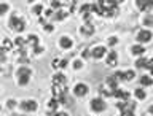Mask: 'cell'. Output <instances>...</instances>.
Returning a JSON list of instances; mask_svg holds the SVG:
<instances>
[{"label":"cell","mask_w":153,"mask_h":116,"mask_svg":"<svg viewBox=\"0 0 153 116\" xmlns=\"http://www.w3.org/2000/svg\"><path fill=\"white\" fill-rule=\"evenodd\" d=\"M18 83L19 86H27L29 84V80H30V75H32V70L27 69V67H19L18 72Z\"/></svg>","instance_id":"cell-1"},{"label":"cell","mask_w":153,"mask_h":116,"mask_svg":"<svg viewBox=\"0 0 153 116\" xmlns=\"http://www.w3.org/2000/svg\"><path fill=\"white\" fill-rule=\"evenodd\" d=\"M10 27L14 29L16 32H22L24 29H26V21H24L22 18H18L16 14H13V16L10 18Z\"/></svg>","instance_id":"cell-2"},{"label":"cell","mask_w":153,"mask_h":116,"mask_svg":"<svg viewBox=\"0 0 153 116\" xmlns=\"http://www.w3.org/2000/svg\"><path fill=\"white\" fill-rule=\"evenodd\" d=\"M91 110H93L94 113H102L104 110H105V102H104V99L96 97V99L91 100Z\"/></svg>","instance_id":"cell-3"},{"label":"cell","mask_w":153,"mask_h":116,"mask_svg":"<svg viewBox=\"0 0 153 116\" xmlns=\"http://www.w3.org/2000/svg\"><path fill=\"white\" fill-rule=\"evenodd\" d=\"M117 108L120 110V113H123V112H134V110H136V102H132L131 99L126 100V102H118Z\"/></svg>","instance_id":"cell-4"},{"label":"cell","mask_w":153,"mask_h":116,"mask_svg":"<svg viewBox=\"0 0 153 116\" xmlns=\"http://www.w3.org/2000/svg\"><path fill=\"white\" fill-rule=\"evenodd\" d=\"M37 108H38V105H37L35 100H32V99L21 102V110H22V112H35Z\"/></svg>","instance_id":"cell-5"},{"label":"cell","mask_w":153,"mask_h":116,"mask_svg":"<svg viewBox=\"0 0 153 116\" xmlns=\"http://www.w3.org/2000/svg\"><path fill=\"white\" fill-rule=\"evenodd\" d=\"M112 95H115V99H120L121 102H126V100L131 99V94L128 91H123V89H115Z\"/></svg>","instance_id":"cell-6"},{"label":"cell","mask_w":153,"mask_h":116,"mask_svg":"<svg viewBox=\"0 0 153 116\" xmlns=\"http://www.w3.org/2000/svg\"><path fill=\"white\" fill-rule=\"evenodd\" d=\"M152 37H153V33L150 30H140L137 33V41L139 43H147V41L152 40Z\"/></svg>","instance_id":"cell-7"},{"label":"cell","mask_w":153,"mask_h":116,"mask_svg":"<svg viewBox=\"0 0 153 116\" xmlns=\"http://www.w3.org/2000/svg\"><path fill=\"white\" fill-rule=\"evenodd\" d=\"M86 92H88V86H86V84H83V83L75 84L74 94L76 95V97H83V95H86Z\"/></svg>","instance_id":"cell-8"},{"label":"cell","mask_w":153,"mask_h":116,"mask_svg":"<svg viewBox=\"0 0 153 116\" xmlns=\"http://www.w3.org/2000/svg\"><path fill=\"white\" fill-rule=\"evenodd\" d=\"M80 33H81V35H85V37L93 35V33H94V26L91 22H85L83 26H81V29H80Z\"/></svg>","instance_id":"cell-9"},{"label":"cell","mask_w":153,"mask_h":116,"mask_svg":"<svg viewBox=\"0 0 153 116\" xmlns=\"http://www.w3.org/2000/svg\"><path fill=\"white\" fill-rule=\"evenodd\" d=\"M136 5L139 7V10H142V11H148V10L153 8V0H137Z\"/></svg>","instance_id":"cell-10"},{"label":"cell","mask_w":153,"mask_h":116,"mask_svg":"<svg viewBox=\"0 0 153 116\" xmlns=\"http://www.w3.org/2000/svg\"><path fill=\"white\" fill-rule=\"evenodd\" d=\"M105 54H107V50H105L104 46H96L93 50V52H91V56H93L94 59H102Z\"/></svg>","instance_id":"cell-11"},{"label":"cell","mask_w":153,"mask_h":116,"mask_svg":"<svg viewBox=\"0 0 153 116\" xmlns=\"http://www.w3.org/2000/svg\"><path fill=\"white\" fill-rule=\"evenodd\" d=\"M136 73H134V70H128V72H121L120 73V81H131Z\"/></svg>","instance_id":"cell-12"},{"label":"cell","mask_w":153,"mask_h":116,"mask_svg":"<svg viewBox=\"0 0 153 116\" xmlns=\"http://www.w3.org/2000/svg\"><path fill=\"white\" fill-rule=\"evenodd\" d=\"M117 59H118V54L115 51H110L108 54H107L105 62H107V65H115V64H117Z\"/></svg>","instance_id":"cell-13"},{"label":"cell","mask_w":153,"mask_h":116,"mask_svg":"<svg viewBox=\"0 0 153 116\" xmlns=\"http://www.w3.org/2000/svg\"><path fill=\"white\" fill-rule=\"evenodd\" d=\"M59 45H61V48H64V50H70L74 43H72V40H70L69 37H62L61 40H59Z\"/></svg>","instance_id":"cell-14"},{"label":"cell","mask_w":153,"mask_h":116,"mask_svg":"<svg viewBox=\"0 0 153 116\" xmlns=\"http://www.w3.org/2000/svg\"><path fill=\"white\" fill-rule=\"evenodd\" d=\"M48 107H50V110L51 112H48V115H54L56 112H57V107H59V102H57V100L53 97L50 102H48Z\"/></svg>","instance_id":"cell-15"},{"label":"cell","mask_w":153,"mask_h":116,"mask_svg":"<svg viewBox=\"0 0 153 116\" xmlns=\"http://www.w3.org/2000/svg\"><path fill=\"white\" fill-rule=\"evenodd\" d=\"M131 51H132L134 56H140V57H142V54L145 52V48H143L142 45H134V46L131 48Z\"/></svg>","instance_id":"cell-16"},{"label":"cell","mask_w":153,"mask_h":116,"mask_svg":"<svg viewBox=\"0 0 153 116\" xmlns=\"http://www.w3.org/2000/svg\"><path fill=\"white\" fill-rule=\"evenodd\" d=\"M139 83H140V86H153V78H150V76H147V75H142L140 80H139Z\"/></svg>","instance_id":"cell-17"},{"label":"cell","mask_w":153,"mask_h":116,"mask_svg":"<svg viewBox=\"0 0 153 116\" xmlns=\"http://www.w3.org/2000/svg\"><path fill=\"white\" fill-rule=\"evenodd\" d=\"M3 52H7V51H11L13 50V43H11V40H8V38H5L3 40V46L0 48Z\"/></svg>","instance_id":"cell-18"},{"label":"cell","mask_w":153,"mask_h":116,"mask_svg":"<svg viewBox=\"0 0 153 116\" xmlns=\"http://www.w3.org/2000/svg\"><path fill=\"white\" fill-rule=\"evenodd\" d=\"M134 94H136V97H137L139 100H145V97H147L145 91H143L142 88H137L136 91H134Z\"/></svg>","instance_id":"cell-19"},{"label":"cell","mask_w":153,"mask_h":116,"mask_svg":"<svg viewBox=\"0 0 153 116\" xmlns=\"http://www.w3.org/2000/svg\"><path fill=\"white\" fill-rule=\"evenodd\" d=\"M136 67L137 69H145L147 67V57H139L136 61Z\"/></svg>","instance_id":"cell-20"},{"label":"cell","mask_w":153,"mask_h":116,"mask_svg":"<svg viewBox=\"0 0 153 116\" xmlns=\"http://www.w3.org/2000/svg\"><path fill=\"white\" fill-rule=\"evenodd\" d=\"M67 14L69 13H65L64 10H59L56 14H54V19H57V21H61V19H64V18H67Z\"/></svg>","instance_id":"cell-21"},{"label":"cell","mask_w":153,"mask_h":116,"mask_svg":"<svg viewBox=\"0 0 153 116\" xmlns=\"http://www.w3.org/2000/svg\"><path fill=\"white\" fill-rule=\"evenodd\" d=\"M27 41L32 43L33 46H37V45H38V37H37V35H29V37H27Z\"/></svg>","instance_id":"cell-22"},{"label":"cell","mask_w":153,"mask_h":116,"mask_svg":"<svg viewBox=\"0 0 153 116\" xmlns=\"http://www.w3.org/2000/svg\"><path fill=\"white\" fill-rule=\"evenodd\" d=\"M10 10V7H8V3H0V16H3L5 13H7Z\"/></svg>","instance_id":"cell-23"},{"label":"cell","mask_w":153,"mask_h":116,"mask_svg":"<svg viewBox=\"0 0 153 116\" xmlns=\"http://www.w3.org/2000/svg\"><path fill=\"white\" fill-rule=\"evenodd\" d=\"M81 13H91V5L89 3H85V5H81V10H80Z\"/></svg>","instance_id":"cell-24"},{"label":"cell","mask_w":153,"mask_h":116,"mask_svg":"<svg viewBox=\"0 0 153 116\" xmlns=\"http://www.w3.org/2000/svg\"><path fill=\"white\" fill-rule=\"evenodd\" d=\"M42 11H43V5H42V3H38V5H35V7H33V13H35L37 16H38V14H42Z\"/></svg>","instance_id":"cell-25"},{"label":"cell","mask_w":153,"mask_h":116,"mask_svg":"<svg viewBox=\"0 0 153 116\" xmlns=\"http://www.w3.org/2000/svg\"><path fill=\"white\" fill-rule=\"evenodd\" d=\"M143 24H145V26H153V16L143 18Z\"/></svg>","instance_id":"cell-26"},{"label":"cell","mask_w":153,"mask_h":116,"mask_svg":"<svg viewBox=\"0 0 153 116\" xmlns=\"http://www.w3.org/2000/svg\"><path fill=\"white\" fill-rule=\"evenodd\" d=\"M14 43H16V45L19 46V50H21V48H24V38H21V37H18L16 40H14Z\"/></svg>","instance_id":"cell-27"},{"label":"cell","mask_w":153,"mask_h":116,"mask_svg":"<svg viewBox=\"0 0 153 116\" xmlns=\"http://www.w3.org/2000/svg\"><path fill=\"white\" fill-rule=\"evenodd\" d=\"M117 43H118V38H117V37H110V38H108V45H110V46H115Z\"/></svg>","instance_id":"cell-28"},{"label":"cell","mask_w":153,"mask_h":116,"mask_svg":"<svg viewBox=\"0 0 153 116\" xmlns=\"http://www.w3.org/2000/svg\"><path fill=\"white\" fill-rule=\"evenodd\" d=\"M81 67H83V62L76 59V61L74 62V69H75V70H78V69H81Z\"/></svg>","instance_id":"cell-29"},{"label":"cell","mask_w":153,"mask_h":116,"mask_svg":"<svg viewBox=\"0 0 153 116\" xmlns=\"http://www.w3.org/2000/svg\"><path fill=\"white\" fill-rule=\"evenodd\" d=\"M145 69L153 70V57H152V59H147V67H145Z\"/></svg>","instance_id":"cell-30"},{"label":"cell","mask_w":153,"mask_h":116,"mask_svg":"<svg viewBox=\"0 0 153 116\" xmlns=\"http://www.w3.org/2000/svg\"><path fill=\"white\" fill-rule=\"evenodd\" d=\"M62 7V3L61 2H51V8H54V10H59Z\"/></svg>","instance_id":"cell-31"},{"label":"cell","mask_w":153,"mask_h":116,"mask_svg":"<svg viewBox=\"0 0 153 116\" xmlns=\"http://www.w3.org/2000/svg\"><path fill=\"white\" fill-rule=\"evenodd\" d=\"M7 105H8V108H14V107H16V100H14V99H10Z\"/></svg>","instance_id":"cell-32"},{"label":"cell","mask_w":153,"mask_h":116,"mask_svg":"<svg viewBox=\"0 0 153 116\" xmlns=\"http://www.w3.org/2000/svg\"><path fill=\"white\" fill-rule=\"evenodd\" d=\"M33 48H35V50H33V52H35V54H42V52H43V46H33Z\"/></svg>","instance_id":"cell-33"},{"label":"cell","mask_w":153,"mask_h":116,"mask_svg":"<svg viewBox=\"0 0 153 116\" xmlns=\"http://www.w3.org/2000/svg\"><path fill=\"white\" fill-rule=\"evenodd\" d=\"M67 64H69V62H67V59H61V61H59V67H61V69H65Z\"/></svg>","instance_id":"cell-34"},{"label":"cell","mask_w":153,"mask_h":116,"mask_svg":"<svg viewBox=\"0 0 153 116\" xmlns=\"http://www.w3.org/2000/svg\"><path fill=\"white\" fill-rule=\"evenodd\" d=\"M5 61H7V56H5V52L0 50V64H2V62H5Z\"/></svg>","instance_id":"cell-35"},{"label":"cell","mask_w":153,"mask_h":116,"mask_svg":"<svg viewBox=\"0 0 153 116\" xmlns=\"http://www.w3.org/2000/svg\"><path fill=\"white\" fill-rule=\"evenodd\" d=\"M45 30L46 32H53V30H54V27H53L51 24H45Z\"/></svg>","instance_id":"cell-36"},{"label":"cell","mask_w":153,"mask_h":116,"mask_svg":"<svg viewBox=\"0 0 153 116\" xmlns=\"http://www.w3.org/2000/svg\"><path fill=\"white\" fill-rule=\"evenodd\" d=\"M121 116H136V113L134 112H123V113H120Z\"/></svg>","instance_id":"cell-37"},{"label":"cell","mask_w":153,"mask_h":116,"mask_svg":"<svg viewBox=\"0 0 153 116\" xmlns=\"http://www.w3.org/2000/svg\"><path fill=\"white\" fill-rule=\"evenodd\" d=\"M59 61H61V59H54V61H53V67H54V69H57V67H59Z\"/></svg>","instance_id":"cell-38"},{"label":"cell","mask_w":153,"mask_h":116,"mask_svg":"<svg viewBox=\"0 0 153 116\" xmlns=\"http://www.w3.org/2000/svg\"><path fill=\"white\" fill-rule=\"evenodd\" d=\"M54 116H69V115H67L65 112H56V113H54Z\"/></svg>","instance_id":"cell-39"},{"label":"cell","mask_w":153,"mask_h":116,"mask_svg":"<svg viewBox=\"0 0 153 116\" xmlns=\"http://www.w3.org/2000/svg\"><path fill=\"white\" fill-rule=\"evenodd\" d=\"M53 13H54V10H46V11H45V14H46V16H53Z\"/></svg>","instance_id":"cell-40"},{"label":"cell","mask_w":153,"mask_h":116,"mask_svg":"<svg viewBox=\"0 0 153 116\" xmlns=\"http://www.w3.org/2000/svg\"><path fill=\"white\" fill-rule=\"evenodd\" d=\"M150 72H152V75H153V70H150Z\"/></svg>","instance_id":"cell-41"},{"label":"cell","mask_w":153,"mask_h":116,"mask_svg":"<svg viewBox=\"0 0 153 116\" xmlns=\"http://www.w3.org/2000/svg\"><path fill=\"white\" fill-rule=\"evenodd\" d=\"M118 116H121V115H118Z\"/></svg>","instance_id":"cell-42"}]
</instances>
